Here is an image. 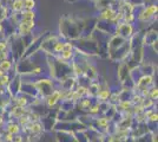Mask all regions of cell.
Returning a JSON list of instances; mask_svg holds the SVG:
<instances>
[{
	"label": "cell",
	"instance_id": "1",
	"mask_svg": "<svg viewBox=\"0 0 158 142\" xmlns=\"http://www.w3.org/2000/svg\"><path fill=\"white\" fill-rule=\"evenodd\" d=\"M56 142H76V137L70 131H56Z\"/></svg>",
	"mask_w": 158,
	"mask_h": 142
},
{
	"label": "cell",
	"instance_id": "2",
	"mask_svg": "<svg viewBox=\"0 0 158 142\" xmlns=\"http://www.w3.org/2000/svg\"><path fill=\"white\" fill-rule=\"evenodd\" d=\"M4 130L7 131V133H10L11 135H18V134L21 133V128H20L19 124L17 123V121H7Z\"/></svg>",
	"mask_w": 158,
	"mask_h": 142
},
{
	"label": "cell",
	"instance_id": "3",
	"mask_svg": "<svg viewBox=\"0 0 158 142\" xmlns=\"http://www.w3.org/2000/svg\"><path fill=\"white\" fill-rule=\"evenodd\" d=\"M12 68V62L8 61V59H4V61L0 62V70H2L4 72H8Z\"/></svg>",
	"mask_w": 158,
	"mask_h": 142
},
{
	"label": "cell",
	"instance_id": "4",
	"mask_svg": "<svg viewBox=\"0 0 158 142\" xmlns=\"http://www.w3.org/2000/svg\"><path fill=\"white\" fill-rule=\"evenodd\" d=\"M12 8L14 10V12L24 11V0H14L12 2Z\"/></svg>",
	"mask_w": 158,
	"mask_h": 142
},
{
	"label": "cell",
	"instance_id": "5",
	"mask_svg": "<svg viewBox=\"0 0 158 142\" xmlns=\"http://www.w3.org/2000/svg\"><path fill=\"white\" fill-rule=\"evenodd\" d=\"M74 137H76V142H89L87 137L85 135V131H76L73 133Z\"/></svg>",
	"mask_w": 158,
	"mask_h": 142
},
{
	"label": "cell",
	"instance_id": "6",
	"mask_svg": "<svg viewBox=\"0 0 158 142\" xmlns=\"http://www.w3.org/2000/svg\"><path fill=\"white\" fill-rule=\"evenodd\" d=\"M135 142H152L151 140V133H148L143 136H139L135 139Z\"/></svg>",
	"mask_w": 158,
	"mask_h": 142
},
{
	"label": "cell",
	"instance_id": "7",
	"mask_svg": "<svg viewBox=\"0 0 158 142\" xmlns=\"http://www.w3.org/2000/svg\"><path fill=\"white\" fill-rule=\"evenodd\" d=\"M24 7L26 10H31L32 11L33 8L35 7V1L34 0H24Z\"/></svg>",
	"mask_w": 158,
	"mask_h": 142
},
{
	"label": "cell",
	"instance_id": "8",
	"mask_svg": "<svg viewBox=\"0 0 158 142\" xmlns=\"http://www.w3.org/2000/svg\"><path fill=\"white\" fill-rule=\"evenodd\" d=\"M5 124H6V120L4 118V116H0V131H1V130H4Z\"/></svg>",
	"mask_w": 158,
	"mask_h": 142
},
{
	"label": "cell",
	"instance_id": "9",
	"mask_svg": "<svg viewBox=\"0 0 158 142\" xmlns=\"http://www.w3.org/2000/svg\"><path fill=\"white\" fill-rule=\"evenodd\" d=\"M0 142H2V136H1V133H0Z\"/></svg>",
	"mask_w": 158,
	"mask_h": 142
}]
</instances>
